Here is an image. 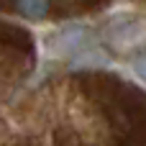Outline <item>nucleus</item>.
I'll return each mask as SVG.
<instances>
[{"label": "nucleus", "mask_w": 146, "mask_h": 146, "mask_svg": "<svg viewBox=\"0 0 146 146\" xmlns=\"http://www.w3.org/2000/svg\"><path fill=\"white\" fill-rule=\"evenodd\" d=\"M133 72H136V74L146 82V54H141V56H136V59H133Z\"/></svg>", "instance_id": "39448f33"}, {"label": "nucleus", "mask_w": 146, "mask_h": 146, "mask_svg": "<svg viewBox=\"0 0 146 146\" xmlns=\"http://www.w3.org/2000/svg\"><path fill=\"white\" fill-rule=\"evenodd\" d=\"M110 67V56L100 49V46H87L82 51H77L74 56H69V69L72 72H82V69H103Z\"/></svg>", "instance_id": "7ed1b4c3"}, {"label": "nucleus", "mask_w": 146, "mask_h": 146, "mask_svg": "<svg viewBox=\"0 0 146 146\" xmlns=\"http://www.w3.org/2000/svg\"><path fill=\"white\" fill-rule=\"evenodd\" d=\"M103 41L115 51H136L146 46V21L141 15L118 13L103 26Z\"/></svg>", "instance_id": "f257e3e1"}, {"label": "nucleus", "mask_w": 146, "mask_h": 146, "mask_svg": "<svg viewBox=\"0 0 146 146\" xmlns=\"http://www.w3.org/2000/svg\"><path fill=\"white\" fill-rule=\"evenodd\" d=\"M92 44H95V33L85 23H69V26H62V28H56V31H51L46 36L49 54L62 56V59H69L77 51L92 46Z\"/></svg>", "instance_id": "f03ea898"}, {"label": "nucleus", "mask_w": 146, "mask_h": 146, "mask_svg": "<svg viewBox=\"0 0 146 146\" xmlns=\"http://www.w3.org/2000/svg\"><path fill=\"white\" fill-rule=\"evenodd\" d=\"M13 5L28 21H41L49 13V0H13Z\"/></svg>", "instance_id": "20e7f679"}]
</instances>
